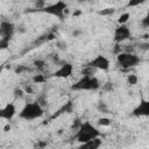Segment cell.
<instances>
[{
  "label": "cell",
  "mask_w": 149,
  "mask_h": 149,
  "mask_svg": "<svg viewBox=\"0 0 149 149\" xmlns=\"http://www.w3.org/2000/svg\"><path fill=\"white\" fill-rule=\"evenodd\" d=\"M99 135H100V132L98 130V128L94 125H92L90 121H83L81 126L74 133V139H76V141H78L81 144L92 139L99 137Z\"/></svg>",
  "instance_id": "1"
},
{
  "label": "cell",
  "mask_w": 149,
  "mask_h": 149,
  "mask_svg": "<svg viewBox=\"0 0 149 149\" xmlns=\"http://www.w3.org/2000/svg\"><path fill=\"white\" fill-rule=\"evenodd\" d=\"M101 86L99 79L94 74H85L71 85L72 91H97Z\"/></svg>",
  "instance_id": "2"
},
{
  "label": "cell",
  "mask_w": 149,
  "mask_h": 149,
  "mask_svg": "<svg viewBox=\"0 0 149 149\" xmlns=\"http://www.w3.org/2000/svg\"><path fill=\"white\" fill-rule=\"evenodd\" d=\"M43 114H44V107H42L37 101H34V102H27L22 107V109L19 113V118L27 121H31L43 116Z\"/></svg>",
  "instance_id": "3"
},
{
  "label": "cell",
  "mask_w": 149,
  "mask_h": 149,
  "mask_svg": "<svg viewBox=\"0 0 149 149\" xmlns=\"http://www.w3.org/2000/svg\"><path fill=\"white\" fill-rule=\"evenodd\" d=\"M68 8H69V6H68V3L64 0H57L56 2L47 5L45 7H43L40 12L49 14V15H52V16H56L57 19L63 21L66 17Z\"/></svg>",
  "instance_id": "4"
},
{
  "label": "cell",
  "mask_w": 149,
  "mask_h": 149,
  "mask_svg": "<svg viewBox=\"0 0 149 149\" xmlns=\"http://www.w3.org/2000/svg\"><path fill=\"white\" fill-rule=\"evenodd\" d=\"M116 62L118 65L122 69H132L140 64L141 58L132 52H120L116 55Z\"/></svg>",
  "instance_id": "5"
},
{
  "label": "cell",
  "mask_w": 149,
  "mask_h": 149,
  "mask_svg": "<svg viewBox=\"0 0 149 149\" xmlns=\"http://www.w3.org/2000/svg\"><path fill=\"white\" fill-rule=\"evenodd\" d=\"M86 65L94 68L95 70H102V71H107L111 66V62L109 59L104 56V55H97L94 58H92L88 63H86Z\"/></svg>",
  "instance_id": "6"
},
{
  "label": "cell",
  "mask_w": 149,
  "mask_h": 149,
  "mask_svg": "<svg viewBox=\"0 0 149 149\" xmlns=\"http://www.w3.org/2000/svg\"><path fill=\"white\" fill-rule=\"evenodd\" d=\"M130 36H132V31H130L129 27L126 26V24H120L114 30L113 40H114L115 43H121V42L127 41L128 38H130Z\"/></svg>",
  "instance_id": "7"
},
{
  "label": "cell",
  "mask_w": 149,
  "mask_h": 149,
  "mask_svg": "<svg viewBox=\"0 0 149 149\" xmlns=\"http://www.w3.org/2000/svg\"><path fill=\"white\" fill-rule=\"evenodd\" d=\"M73 73V65L70 62H64L61 64V66L52 73L56 78H69Z\"/></svg>",
  "instance_id": "8"
},
{
  "label": "cell",
  "mask_w": 149,
  "mask_h": 149,
  "mask_svg": "<svg viewBox=\"0 0 149 149\" xmlns=\"http://www.w3.org/2000/svg\"><path fill=\"white\" fill-rule=\"evenodd\" d=\"M15 24L10 21H5L2 20L1 23H0V34H1V37L3 38H7V40H12L13 35H14V31H15Z\"/></svg>",
  "instance_id": "9"
},
{
  "label": "cell",
  "mask_w": 149,
  "mask_h": 149,
  "mask_svg": "<svg viewBox=\"0 0 149 149\" xmlns=\"http://www.w3.org/2000/svg\"><path fill=\"white\" fill-rule=\"evenodd\" d=\"M132 114L136 118H142V116H149V100L141 99L139 105L133 109Z\"/></svg>",
  "instance_id": "10"
},
{
  "label": "cell",
  "mask_w": 149,
  "mask_h": 149,
  "mask_svg": "<svg viewBox=\"0 0 149 149\" xmlns=\"http://www.w3.org/2000/svg\"><path fill=\"white\" fill-rule=\"evenodd\" d=\"M16 114V107L13 102H8L1 109H0V118L1 119H5V120H8L10 121L14 115Z\"/></svg>",
  "instance_id": "11"
},
{
  "label": "cell",
  "mask_w": 149,
  "mask_h": 149,
  "mask_svg": "<svg viewBox=\"0 0 149 149\" xmlns=\"http://www.w3.org/2000/svg\"><path fill=\"white\" fill-rule=\"evenodd\" d=\"M101 144H102V141L99 137H95V139H92L85 143H81L80 148H83V149H98V148H100Z\"/></svg>",
  "instance_id": "12"
},
{
  "label": "cell",
  "mask_w": 149,
  "mask_h": 149,
  "mask_svg": "<svg viewBox=\"0 0 149 149\" xmlns=\"http://www.w3.org/2000/svg\"><path fill=\"white\" fill-rule=\"evenodd\" d=\"M73 108H74V106H73L72 100H69L68 102H65V104H64V105L58 109V112H57L52 118L58 116L59 114H63V113H72V112H73Z\"/></svg>",
  "instance_id": "13"
},
{
  "label": "cell",
  "mask_w": 149,
  "mask_h": 149,
  "mask_svg": "<svg viewBox=\"0 0 149 149\" xmlns=\"http://www.w3.org/2000/svg\"><path fill=\"white\" fill-rule=\"evenodd\" d=\"M33 64H34V66H35L38 71H43V70L45 69V65H47L45 61L42 59V58H37V59H35Z\"/></svg>",
  "instance_id": "14"
},
{
  "label": "cell",
  "mask_w": 149,
  "mask_h": 149,
  "mask_svg": "<svg viewBox=\"0 0 149 149\" xmlns=\"http://www.w3.org/2000/svg\"><path fill=\"white\" fill-rule=\"evenodd\" d=\"M137 83H139V77H137L136 74L130 73V74L127 76V84H128V85L134 86V85H136Z\"/></svg>",
  "instance_id": "15"
},
{
  "label": "cell",
  "mask_w": 149,
  "mask_h": 149,
  "mask_svg": "<svg viewBox=\"0 0 149 149\" xmlns=\"http://www.w3.org/2000/svg\"><path fill=\"white\" fill-rule=\"evenodd\" d=\"M130 19V14L129 13H122L120 16H119V19H118V23L119 24H126V22L128 21Z\"/></svg>",
  "instance_id": "16"
},
{
  "label": "cell",
  "mask_w": 149,
  "mask_h": 149,
  "mask_svg": "<svg viewBox=\"0 0 149 149\" xmlns=\"http://www.w3.org/2000/svg\"><path fill=\"white\" fill-rule=\"evenodd\" d=\"M31 80H33V83H35V84H42V83L45 81V77H44L42 73H37V74H34V76H33Z\"/></svg>",
  "instance_id": "17"
},
{
  "label": "cell",
  "mask_w": 149,
  "mask_h": 149,
  "mask_svg": "<svg viewBox=\"0 0 149 149\" xmlns=\"http://www.w3.org/2000/svg\"><path fill=\"white\" fill-rule=\"evenodd\" d=\"M97 109H98L100 113H108V112H109L108 106L106 105L105 101H99L98 105H97Z\"/></svg>",
  "instance_id": "18"
},
{
  "label": "cell",
  "mask_w": 149,
  "mask_h": 149,
  "mask_svg": "<svg viewBox=\"0 0 149 149\" xmlns=\"http://www.w3.org/2000/svg\"><path fill=\"white\" fill-rule=\"evenodd\" d=\"M36 101H37L42 107H45V106L48 105V99H47V95H45V94H38Z\"/></svg>",
  "instance_id": "19"
},
{
  "label": "cell",
  "mask_w": 149,
  "mask_h": 149,
  "mask_svg": "<svg viewBox=\"0 0 149 149\" xmlns=\"http://www.w3.org/2000/svg\"><path fill=\"white\" fill-rule=\"evenodd\" d=\"M81 123H83V121L79 119V118H76L74 120H73V122H72V125H71V129L72 130H78V128L81 126Z\"/></svg>",
  "instance_id": "20"
},
{
  "label": "cell",
  "mask_w": 149,
  "mask_h": 149,
  "mask_svg": "<svg viewBox=\"0 0 149 149\" xmlns=\"http://www.w3.org/2000/svg\"><path fill=\"white\" fill-rule=\"evenodd\" d=\"M9 42H10L9 40L1 37V38H0V49H1V50H5V49H7V48L9 47Z\"/></svg>",
  "instance_id": "21"
},
{
  "label": "cell",
  "mask_w": 149,
  "mask_h": 149,
  "mask_svg": "<svg viewBox=\"0 0 149 149\" xmlns=\"http://www.w3.org/2000/svg\"><path fill=\"white\" fill-rule=\"evenodd\" d=\"M24 93H26V91L23 88H21V87H16L14 90V97L15 98H22Z\"/></svg>",
  "instance_id": "22"
},
{
  "label": "cell",
  "mask_w": 149,
  "mask_h": 149,
  "mask_svg": "<svg viewBox=\"0 0 149 149\" xmlns=\"http://www.w3.org/2000/svg\"><path fill=\"white\" fill-rule=\"evenodd\" d=\"M146 0H129L127 3V7H136L141 3H143Z\"/></svg>",
  "instance_id": "23"
},
{
  "label": "cell",
  "mask_w": 149,
  "mask_h": 149,
  "mask_svg": "<svg viewBox=\"0 0 149 149\" xmlns=\"http://www.w3.org/2000/svg\"><path fill=\"white\" fill-rule=\"evenodd\" d=\"M98 125L99 126H109L111 120L108 118H100V119H98Z\"/></svg>",
  "instance_id": "24"
},
{
  "label": "cell",
  "mask_w": 149,
  "mask_h": 149,
  "mask_svg": "<svg viewBox=\"0 0 149 149\" xmlns=\"http://www.w3.org/2000/svg\"><path fill=\"white\" fill-rule=\"evenodd\" d=\"M141 26L144 28H149V12L146 14V16L141 20Z\"/></svg>",
  "instance_id": "25"
},
{
  "label": "cell",
  "mask_w": 149,
  "mask_h": 149,
  "mask_svg": "<svg viewBox=\"0 0 149 149\" xmlns=\"http://www.w3.org/2000/svg\"><path fill=\"white\" fill-rule=\"evenodd\" d=\"M35 6H36V8H37L38 10H41V9H42L43 7H45L47 5H45V1H44V0H36Z\"/></svg>",
  "instance_id": "26"
},
{
  "label": "cell",
  "mask_w": 149,
  "mask_h": 149,
  "mask_svg": "<svg viewBox=\"0 0 149 149\" xmlns=\"http://www.w3.org/2000/svg\"><path fill=\"white\" fill-rule=\"evenodd\" d=\"M113 13H114V9L113 8H105V9H102V10L99 12L100 15H109V14H113Z\"/></svg>",
  "instance_id": "27"
},
{
  "label": "cell",
  "mask_w": 149,
  "mask_h": 149,
  "mask_svg": "<svg viewBox=\"0 0 149 149\" xmlns=\"http://www.w3.org/2000/svg\"><path fill=\"white\" fill-rule=\"evenodd\" d=\"M56 45H57V48L61 49V50H66V49H68V44H66L64 41H58V42L56 43Z\"/></svg>",
  "instance_id": "28"
},
{
  "label": "cell",
  "mask_w": 149,
  "mask_h": 149,
  "mask_svg": "<svg viewBox=\"0 0 149 149\" xmlns=\"http://www.w3.org/2000/svg\"><path fill=\"white\" fill-rule=\"evenodd\" d=\"M23 71H29V68L23 66V65H19V66L15 69V73H22Z\"/></svg>",
  "instance_id": "29"
},
{
  "label": "cell",
  "mask_w": 149,
  "mask_h": 149,
  "mask_svg": "<svg viewBox=\"0 0 149 149\" xmlns=\"http://www.w3.org/2000/svg\"><path fill=\"white\" fill-rule=\"evenodd\" d=\"M104 90H106V91H112V90H113L112 83H111V81H107V83L104 85Z\"/></svg>",
  "instance_id": "30"
},
{
  "label": "cell",
  "mask_w": 149,
  "mask_h": 149,
  "mask_svg": "<svg viewBox=\"0 0 149 149\" xmlns=\"http://www.w3.org/2000/svg\"><path fill=\"white\" fill-rule=\"evenodd\" d=\"M121 52V47H120V43H116L115 47H114V54L115 55H119Z\"/></svg>",
  "instance_id": "31"
},
{
  "label": "cell",
  "mask_w": 149,
  "mask_h": 149,
  "mask_svg": "<svg viewBox=\"0 0 149 149\" xmlns=\"http://www.w3.org/2000/svg\"><path fill=\"white\" fill-rule=\"evenodd\" d=\"M142 50H148L149 49V43H143V44H141V47H140Z\"/></svg>",
  "instance_id": "32"
},
{
  "label": "cell",
  "mask_w": 149,
  "mask_h": 149,
  "mask_svg": "<svg viewBox=\"0 0 149 149\" xmlns=\"http://www.w3.org/2000/svg\"><path fill=\"white\" fill-rule=\"evenodd\" d=\"M24 91H26V93H33V88H31V86H26L24 87Z\"/></svg>",
  "instance_id": "33"
},
{
  "label": "cell",
  "mask_w": 149,
  "mask_h": 149,
  "mask_svg": "<svg viewBox=\"0 0 149 149\" xmlns=\"http://www.w3.org/2000/svg\"><path fill=\"white\" fill-rule=\"evenodd\" d=\"M17 30H19L20 33H24V31H26L24 26H19V27H17Z\"/></svg>",
  "instance_id": "34"
},
{
  "label": "cell",
  "mask_w": 149,
  "mask_h": 149,
  "mask_svg": "<svg viewBox=\"0 0 149 149\" xmlns=\"http://www.w3.org/2000/svg\"><path fill=\"white\" fill-rule=\"evenodd\" d=\"M79 34H80V30H76V31H73V33H72V35H73V36H78Z\"/></svg>",
  "instance_id": "35"
},
{
  "label": "cell",
  "mask_w": 149,
  "mask_h": 149,
  "mask_svg": "<svg viewBox=\"0 0 149 149\" xmlns=\"http://www.w3.org/2000/svg\"><path fill=\"white\" fill-rule=\"evenodd\" d=\"M8 129H10V125H6V127H5V132H8Z\"/></svg>",
  "instance_id": "36"
},
{
  "label": "cell",
  "mask_w": 149,
  "mask_h": 149,
  "mask_svg": "<svg viewBox=\"0 0 149 149\" xmlns=\"http://www.w3.org/2000/svg\"><path fill=\"white\" fill-rule=\"evenodd\" d=\"M38 146H40V147H45V146H47V142H40Z\"/></svg>",
  "instance_id": "37"
},
{
  "label": "cell",
  "mask_w": 149,
  "mask_h": 149,
  "mask_svg": "<svg viewBox=\"0 0 149 149\" xmlns=\"http://www.w3.org/2000/svg\"><path fill=\"white\" fill-rule=\"evenodd\" d=\"M79 14H80V12H79V10H77V12H74V13H73V16H77V15H79Z\"/></svg>",
  "instance_id": "38"
},
{
  "label": "cell",
  "mask_w": 149,
  "mask_h": 149,
  "mask_svg": "<svg viewBox=\"0 0 149 149\" xmlns=\"http://www.w3.org/2000/svg\"><path fill=\"white\" fill-rule=\"evenodd\" d=\"M85 1H88V0H78V2H85Z\"/></svg>",
  "instance_id": "39"
}]
</instances>
